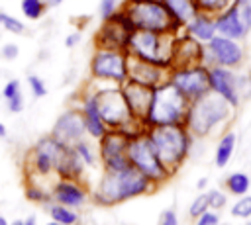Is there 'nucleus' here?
Returning <instances> with one entry per match:
<instances>
[{"label":"nucleus","mask_w":251,"mask_h":225,"mask_svg":"<svg viewBox=\"0 0 251 225\" xmlns=\"http://www.w3.org/2000/svg\"><path fill=\"white\" fill-rule=\"evenodd\" d=\"M147 139L151 141L161 162L175 172L188 155L190 149V131L184 123H167L151 125L145 129Z\"/></svg>","instance_id":"1"},{"label":"nucleus","mask_w":251,"mask_h":225,"mask_svg":"<svg viewBox=\"0 0 251 225\" xmlns=\"http://www.w3.org/2000/svg\"><path fill=\"white\" fill-rule=\"evenodd\" d=\"M149 186L151 180L135 166H127L124 170H106L96 190V200L102 203H118L145 194Z\"/></svg>","instance_id":"2"},{"label":"nucleus","mask_w":251,"mask_h":225,"mask_svg":"<svg viewBox=\"0 0 251 225\" xmlns=\"http://www.w3.org/2000/svg\"><path fill=\"white\" fill-rule=\"evenodd\" d=\"M175 33H159L149 29H133L127 41V53L135 59L153 63L161 68L171 70L173 51H175Z\"/></svg>","instance_id":"3"},{"label":"nucleus","mask_w":251,"mask_h":225,"mask_svg":"<svg viewBox=\"0 0 251 225\" xmlns=\"http://www.w3.org/2000/svg\"><path fill=\"white\" fill-rule=\"evenodd\" d=\"M231 110L233 108L222 96H218L216 92L210 90L204 96H200V98H196L194 102L188 104L184 125L188 127L190 135L204 137L216 125H220L222 121H226L229 117Z\"/></svg>","instance_id":"4"},{"label":"nucleus","mask_w":251,"mask_h":225,"mask_svg":"<svg viewBox=\"0 0 251 225\" xmlns=\"http://www.w3.org/2000/svg\"><path fill=\"white\" fill-rule=\"evenodd\" d=\"M124 14L129 18L133 29H149L159 33H176L182 27L163 0H126L122 6Z\"/></svg>","instance_id":"5"},{"label":"nucleus","mask_w":251,"mask_h":225,"mask_svg":"<svg viewBox=\"0 0 251 225\" xmlns=\"http://www.w3.org/2000/svg\"><path fill=\"white\" fill-rule=\"evenodd\" d=\"M188 100L169 82H161L153 88V98L145 115V127L151 125H167V123H184Z\"/></svg>","instance_id":"6"},{"label":"nucleus","mask_w":251,"mask_h":225,"mask_svg":"<svg viewBox=\"0 0 251 225\" xmlns=\"http://www.w3.org/2000/svg\"><path fill=\"white\" fill-rule=\"evenodd\" d=\"M127 158L131 162V166H135L141 174H145L151 182H163L167 180L173 172L161 162V158L157 157L151 141L147 139L145 131L135 133L129 137L127 141Z\"/></svg>","instance_id":"7"},{"label":"nucleus","mask_w":251,"mask_h":225,"mask_svg":"<svg viewBox=\"0 0 251 225\" xmlns=\"http://www.w3.org/2000/svg\"><path fill=\"white\" fill-rule=\"evenodd\" d=\"M94 98L98 102L100 115H102V119H104V123H106L108 129H124L126 133L133 135L131 129H129V125L131 123H137V121L133 119V115L129 112V106L126 102V96H124L120 84L116 88H102V90L94 92Z\"/></svg>","instance_id":"8"},{"label":"nucleus","mask_w":251,"mask_h":225,"mask_svg":"<svg viewBox=\"0 0 251 225\" xmlns=\"http://www.w3.org/2000/svg\"><path fill=\"white\" fill-rule=\"evenodd\" d=\"M167 80L188 102H194L196 98H200L206 92H210V67H206L204 63L173 67L169 76H167Z\"/></svg>","instance_id":"9"},{"label":"nucleus","mask_w":251,"mask_h":225,"mask_svg":"<svg viewBox=\"0 0 251 225\" xmlns=\"http://www.w3.org/2000/svg\"><path fill=\"white\" fill-rule=\"evenodd\" d=\"M127 67H129L127 51L98 47L90 61V74L98 80H112L116 84H124L127 80Z\"/></svg>","instance_id":"10"},{"label":"nucleus","mask_w":251,"mask_h":225,"mask_svg":"<svg viewBox=\"0 0 251 225\" xmlns=\"http://www.w3.org/2000/svg\"><path fill=\"white\" fill-rule=\"evenodd\" d=\"M129 133L124 129H108L100 137V157L104 160L106 170H124L131 166L127 158V141Z\"/></svg>","instance_id":"11"},{"label":"nucleus","mask_w":251,"mask_h":225,"mask_svg":"<svg viewBox=\"0 0 251 225\" xmlns=\"http://www.w3.org/2000/svg\"><path fill=\"white\" fill-rule=\"evenodd\" d=\"M241 61H243V47L235 39H229V37H224L218 33L204 45V65L206 67L220 65V67L233 68V67H239Z\"/></svg>","instance_id":"12"},{"label":"nucleus","mask_w":251,"mask_h":225,"mask_svg":"<svg viewBox=\"0 0 251 225\" xmlns=\"http://www.w3.org/2000/svg\"><path fill=\"white\" fill-rule=\"evenodd\" d=\"M65 143H61L59 139H55L53 135L43 137L35 143L33 151H31V168L35 174L39 176H47L55 170L63 151H65Z\"/></svg>","instance_id":"13"},{"label":"nucleus","mask_w":251,"mask_h":225,"mask_svg":"<svg viewBox=\"0 0 251 225\" xmlns=\"http://www.w3.org/2000/svg\"><path fill=\"white\" fill-rule=\"evenodd\" d=\"M86 133V125H84V115L82 110H67L65 113L59 115V119L53 125V137L59 139L65 145H75L76 141L82 139V135Z\"/></svg>","instance_id":"14"},{"label":"nucleus","mask_w":251,"mask_h":225,"mask_svg":"<svg viewBox=\"0 0 251 225\" xmlns=\"http://www.w3.org/2000/svg\"><path fill=\"white\" fill-rule=\"evenodd\" d=\"M122 86V92L126 96V102L129 106V112L133 115V119L141 125H145V115H147V110H149V104H151V98H153V86H145L141 82H135V80H126Z\"/></svg>","instance_id":"15"},{"label":"nucleus","mask_w":251,"mask_h":225,"mask_svg":"<svg viewBox=\"0 0 251 225\" xmlns=\"http://www.w3.org/2000/svg\"><path fill=\"white\" fill-rule=\"evenodd\" d=\"M210 90L222 96L231 108L239 106V90H237V74H233L227 67L214 65L210 67Z\"/></svg>","instance_id":"16"},{"label":"nucleus","mask_w":251,"mask_h":225,"mask_svg":"<svg viewBox=\"0 0 251 225\" xmlns=\"http://www.w3.org/2000/svg\"><path fill=\"white\" fill-rule=\"evenodd\" d=\"M214 20H216V29H218V33L224 35V37H229V39L239 41V39H243V37L249 33V29H247V25L243 23L241 14H239V10H237L235 4L227 6L224 12H220L218 16H214Z\"/></svg>","instance_id":"17"},{"label":"nucleus","mask_w":251,"mask_h":225,"mask_svg":"<svg viewBox=\"0 0 251 225\" xmlns=\"http://www.w3.org/2000/svg\"><path fill=\"white\" fill-rule=\"evenodd\" d=\"M165 70L167 68H161L153 63H147V61H141V59H135L129 55V67H127V78L129 80H135V82H141L145 86L155 88L167 80Z\"/></svg>","instance_id":"18"},{"label":"nucleus","mask_w":251,"mask_h":225,"mask_svg":"<svg viewBox=\"0 0 251 225\" xmlns=\"http://www.w3.org/2000/svg\"><path fill=\"white\" fill-rule=\"evenodd\" d=\"M53 198H55L57 203H63V205H67V207H78V205L84 203L86 194H84V190H82L75 180L63 178V180H59V182L55 184V188H53Z\"/></svg>","instance_id":"19"},{"label":"nucleus","mask_w":251,"mask_h":225,"mask_svg":"<svg viewBox=\"0 0 251 225\" xmlns=\"http://www.w3.org/2000/svg\"><path fill=\"white\" fill-rule=\"evenodd\" d=\"M184 31L190 35V37H194L196 41H200V43H208L212 37H216L218 35V29H216V20H214V16H210V14H204V12H198L186 25H184Z\"/></svg>","instance_id":"20"},{"label":"nucleus","mask_w":251,"mask_h":225,"mask_svg":"<svg viewBox=\"0 0 251 225\" xmlns=\"http://www.w3.org/2000/svg\"><path fill=\"white\" fill-rule=\"evenodd\" d=\"M82 115H84V125H86V133L94 139H100L108 127L100 115V110H98V102L94 98V94L86 96L84 102H82Z\"/></svg>","instance_id":"21"},{"label":"nucleus","mask_w":251,"mask_h":225,"mask_svg":"<svg viewBox=\"0 0 251 225\" xmlns=\"http://www.w3.org/2000/svg\"><path fill=\"white\" fill-rule=\"evenodd\" d=\"M165 6L169 8V12L173 14V18L184 27L196 14H198V6L194 0H163Z\"/></svg>","instance_id":"22"},{"label":"nucleus","mask_w":251,"mask_h":225,"mask_svg":"<svg viewBox=\"0 0 251 225\" xmlns=\"http://www.w3.org/2000/svg\"><path fill=\"white\" fill-rule=\"evenodd\" d=\"M235 143H237V139H235V133H226L222 139H220V143H218V147H216V166H220V168H224L227 162H229V158H231V155H233V151H235Z\"/></svg>","instance_id":"23"},{"label":"nucleus","mask_w":251,"mask_h":225,"mask_svg":"<svg viewBox=\"0 0 251 225\" xmlns=\"http://www.w3.org/2000/svg\"><path fill=\"white\" fill-rule=\"evenodd\" d=\"M249 184H251V182H249V176L243 174V172H233V174H229L227 180H226L227 190H229L231 194H235V196H243V194H247Z\"/></svg>","instance_id":"24"},{"label":"nucleus","mask_w":251,"mask_h":225,"mask_svg":"<svg viewBox=\"0 0 251 225\" xmlns=\"http://www.w3.org/2000/svg\"><path fill=\"white\" fill-rule=\"evenodd\" d=\"M49 213H51V219H53V221H59V223H63V225H75V223L78 221V215H76L71 207H67V205H63V203L51 205Z\"/></svg>","instance_id":"25"},{"label":"nucleus","mask_w":251,"mask_h":225,"mask_svg":"<svg viewBox=\"0 0 251 225\" xmlns=\"http://www.w3.org/2000/svg\"><path fill=\"white\" fill-rule=\"evenodd\" d=\"M49 4L45 0H22V12L27 20H39L47 12Z\"/></svg>","instance_id":"26"},{"label":"nucleus","mask_w":251,"mask_h":225,"mask_svg":"<svg viewBox=\"0 0 251 225\" xmlns=\"http://www.w3.org/2000/svg\"><path fill=\"white\" fill-rule=\"evenodd\" d=\"M194 2L198 6V12H204V14H210V16H218L227 6L233 4V0H194Z\"/></svg>","instance_id":"27"},{"label":"nucleus","mask_w":251,"mask_h":225,"mask_svg":"<svg viewBox=\"0 0 251 225\" xmlns=\"http://www.w3.org/2000/svg\"><path fill=\"white\" fill-rule=\"evenodd\" d=\"M0 23H2V27L6 29V31H10V33H24V23L18 20V18H14V16H8V14H4V12H0Z\"/></svg>","instance_id":"28"},{"label":"nucleus","mask_w":251,"mask_h":225,"mask_svg":"<svg viewBox=\"0 0 251 225\" xmlns=\"http://www.w3.org/2000/svg\"><path fill=\"white\" fill-rule=\"evenodd\" d=\"M73 147H75L76 155L80 157V160H82L84 164H88V166H92V164H94V160H96V158H94L92 149H90V145H88L86 141H82V139H80V141H76Z\"/></svg>","instance_id":"29"},{"label":"nucleus","mask_w":251,"mask_h":225,"mask_svg":"<svg viewBox=\"0 0 251 225\" xmlns=\"http://www.w3.org/2000/svg\"><path fill=\"white\" fill-rule=\"evenodd\" d=\"M231 215L235 217H251V196H243L241 200L235 202V205L231 207Z\"/></svg>","instance_id":"30"},{"label":"nucleus","mask_w":251,"mask_h":225,"mask_svg":"<svg viewBox=\"0 0 251 225\" xmlns=\"http://www.w3.org/2000/svg\"><path fill=\"white\" fill-rule=\"evenodd\" d=\"M208 207H210L208 194L198 196V198L192 202V205H190V215H192V217H198V215H202L204 211H208Z\"/></svg>","instance_id":"31"},{"label":"nucleus","mask_w":251,"mask_h":225,"mask_svg":"<svg viewBox=\"0 0 251 225\" xmlns=\"http://www.w3.org/2000/svg\"><path fill=\"white\" fill-rule=\"evenodd\" d=\"M233 4L237 6L243 23L247 25V29L251 31V0H233Z\"/></svg>","instance_id":"32"},{"label":"nucleus","mask_w":251,"mask_h":225,"mask_svg":"<svg viewBox=\"0 0 251 225\" xmlns=\"http://www.w3.org/2000/svg\"><path fill=\"white\" fill-rule=\"evenodd\" d=\"M27 82H29V88H31V92H33V96H35V98H43V96L47 94L45 82H43L39 76L29 74V76H27Z\"/></svg>","instance_id":"33"},{"label":"nucleus","mask_w":251,"mask_h":225,"mask_svg":"<svg viewBox=\"0 0 251 225\" xmlns=\"http://www.w3.org/2000/svg\"><path fill=\"white\" fill-rule=\"evenodd\" d=\"M118 0H100V6H98V12H100V18L102 20H108L110 16H114L118 12Z\"/></svg>","instance_id":"34"},{"label":"nucleus","mask_w":251,"mask_h":225,"mask_svg":"<svg viewBox=\"0 0 251 225\" xmlns=\"http://www.w3.org/2000/svg\"><path fill=\"white\" fill-rule=\"evenodd\" d=\"M25 198H27L29 202H45V200H47L45 192L39 190L37 186H29V188L25 190Z\"/></svg>","instance_id":"35"},{"label":"nucleus","mask_w":251,"mask_h":225,"mask_svg":"<svg viewBox=\"0 0 251 225\" xmlns=\"http://www.w3.org/2000/svg\"><path fill=\"white\" fill-rule=\"evenodd\" d=\"M208 200H210V207H214V209L226 205V196H224L222 192H218V190H212V192L208 194Z\"/></svg>","instance_id":"36"},{"label":"nucleus","mask_w":251,"mask_h":225,"mask_svg":"<svg viewBox=\"0 0 251 225\" xmlns=\"http://www.w3.org/2000/svg\"><path fill=\"white\" fill-rule=\"evenodd\" d=\"M16 94H20V80H10V82L4 86L2 96H4L6 100H10V98H14Z\"/></svg>","instance_id":"37"},{"label":"nucleus","mask_w":251,"mask_h":225,"mask_svg":"<svg viewBox=\"0 0 251 225\" xmlns=\"http://www.w3.org/2000/svg\"><path fill=\"white\" fill-rule=\"evenodd\" d=\"M196 225H218V215L214 211H204L202 215H198Z\"/></svg>","instance_id":"38"},{"label":"nucleus","mask_w":251,"mask_h":225,"mask_svg":"<svg viewBox=\"0 0 251 225\" xmlns=\"http://www.w3.org/2000/svg\"><path fill=\"white\" fill-rule=\"evenodd\" d=\"M8 110H10V112H14V113H18V112H22V110H24V98H22V92L8 100Z\"/></svg>","instance_id":"39"},{"label":"nucleus","mask_w":251,"mask_h":225,"mask_svg":"<svg viewBox=\"0 0 251 225\" xmlns=\"http://www.w3.org/2000/svg\"><path fill=\"white\" fill-rule=\"evenodd\" d=\"M159 225H178V221H176V213H175L173 209L163 211L161 217H159Z\"/></svg>","instance_id":"40"},{"label":"nucleus","mask_w":251,"mask_h":225,"mask_svg":"<svg viewBox=\"0 0 251 225\" xmlns=\"http://www.w3.org/2000/svg\"><path fill=\"white\" fill-rule=\"evenodd\" d=\"M18 53H20V49H18V45H14V43H6V45L2 47V57H4V59H8V61L16 59V57H18Z\"/></svg>","instance_id":"41"},{"label":"nucleus","mask_w":251,"mask_h":225,"mask_svg":"<svg viewBox=\"0 0 251 225\" xmlns=\"http://www.w3.org/2000/svg\"><path fill=\"white\" fill-rule=\"evenodd\" d=\"M78 41H80V33H71V35L65 39V45H67V47H75Z\"/></svg>","instance_id":"42"},{"label":"nucleus","mask_w":251,"mask_h":225,"mask_svg":"<svg viewBox=\"0 0 251 225\" xmlns=\"http://www.w3.org/2000/svg\"><path fill=\"white\" fill-rule=\"evenodd\" d=\"M24 223H25V225H35V217H33V215H29L27 219H24Z\"/></svg>","instance_id":"43"},{"label":"nucleus","mask_w":251,"mask_h":225,"mask_svg":"<svg viewBox=\"0 0 251 225\" xmlns=\"http://www.w3.org/2000/svg\"><path fill=\"white\" fill-rule=\"evenodd\" d=\"M45 2H47L49 6H59V4L63 2V0H45Z\"/></svg>","instance_id":"44"},{"label":"nucleus","mask_w":251,"mask_h":225,"mask_svg":"<svg viewBox=\"0 0 251 225\" xmlns=\"http://www.w3.org/2000/svg\"><path fill=\"white\" fill-rule=\"evenodd\" d=\"M2 137H6V127H4V123H0V139Z\"/></svg>","instance_id":"45"},{"label":"nucleus","mask_w":251,"mask_h":225,"mask_svg":"<svg viewBox=\"0 0 251 225\" xmlns=\"http://www.w3.org/2000/svg\"><path fill=\"white\" fill-rule=\"evenodd\" d=\"M12 225H25V223H24V221H22V219H18V221H14V223H12Z\"/></svg>","instance_id":"46"},{"label":"nucleus","mask_w":251,"mask_h":225,"mask_svg":"<svg viewBox=\"0 0 251 225\" xmlns=\"http://www.w3.org/2000/svg\"><path fill=\"white\" fill-rule=\"evenodd\" d=\"M0 225H8V221H6V219H4L2 215H0Z\"/></svg>","instance_id":"47"},{"label":"nucleus","mask_w":251,"mask_h":225,"mask_svg":"<svg viewBox=\"0 0 251 225\" xmlns=\"http://www.w3.org/2000/svg\"><path fill=\"white\" fill-rule=\"evenodd\" d=\"M47 225H63V223H59V221H51V223H47Z\"/></svg>","instance_id":"48"},{"label":"nucleus","mask_w":251,"mask_h":225,"mask_svg":"<svg viewBox=\"0 0 251 225\" xmlns=\"http://www.w3.org/2000/svg\"><path fill=\"white\" fill-rule=\"evenodd\" d=\"M247 225H251V221H249V223H247Z\"/></svg>","instance_id":"49"}]
</instances>
